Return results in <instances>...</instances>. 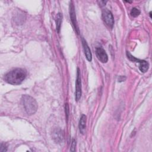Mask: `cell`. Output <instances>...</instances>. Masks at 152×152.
<instances>
[{
  "label": "cell",
  "instance_id": "obj_1",
  "mask_svg": "<svg viewBox=\"0 0 152 152\" xmlns=\"http://www.w3.org/2000/svg\"><path fill=\"white\" fill-rule=\"evenodd\" d=\"M27 72L23 68H15L8 73L4 77L5 81L12 85L20 84L26 78Z\"/></svg>",
  "mask_w": 152,
  "mask_h": 152
},
{
  "label": "cell",
  "instance_id": "obj_2",
  "mask_svg": "<svg viewBox=\"0 0 152 152\" xmlns=\"http://www.w3.org/2000/svg\"><path fill=\"white\" fill-rule=\"evenodd\" d=\"M21 102L26 112L28 115H33L37 111V102L35 99L30 96L23 95L21 97Z\"/></svg>",
  "mask_w": 152,
  "mask_h": 152
},
{
  "label": "cell",
  "instance_id": "obj_3",
  "mask_svg": "<svg viewBox=\"0 0 152 152\" xmlns=\"http://www.w3.org/2000/svg\"><path fill=\"white\" fill-rule=\"evenodd\" d=\"M102 17L105 24L110 28H112L114 25V18L112 13L107 9H104L102 11Z\"/></svg>",
  "mask_w": 152,
  "mask_h": 152
},
{
  "label": "cell",
  "instance_id": "obj_4",
  "mask_svg": "<svg viewBox=\"0 0 152 152\" xmlns=\"http://www.w3.org/2000/svg\"><path fill=\"white\" fill-rule=\"evenodd\" d=\"M81 74L80 70L78 68L77 72V79L75 82V100L78 102L81 96Z\"/></svg>",
  "mask_w": 152,
  "mask_h": 152
},
{
  "label": "cell",
  "instance_id": "obj_5",
  "mask_svg": "<svg viewBox=\"0 0 152 152\" xmlns=\"http://www.w3.org/2000/svg\"><path fill=\"white\" fill-rule=\"evenodd\" d=\"M69 15H70V18H71V21L72 22V24L74 26V29L76 31V33L78 34L80 33L79 31V29L78 27V25H77V20H76V15H75V8H74V6L72 4V2H70V4H69Z\"/></svg>",
  "mask_w": 152,
  "mask_h": 152
},
{
  "label": "cell",
  "instance_id": "obj_6",
  "mask_svg": "<svg viewBox=\"0 0 152 152\" xmlns=\"http://www.w3.org/2000/svg\"><path fill=\"white\" fill-rule=\"evenodd\" d=\"M96 55L97 59L102 63H106L108 61V56L106 51L102 47L96 48Z\"/></svg>",
  "mask_w": 152,
  "mask_h": 152
},
{
  "label": "cell",
  "instance_id": "obj_7",
  "mask_svg": "<svg viewBox=\"0 0 152 152\" xmlns=\"http://www.w3.org/2000/svg\"><path fill=\"white\" fill-rule=\"evenodd\" d=\"M52 138L56 143H61L64 140L63 131L59 128H55L52 134Z\"/></svg>",
  "mask_w": 152,
  "mask_h": 152
},
{
  "label": "cell",
  "instance_id": "obj_8",
  "mask_svg": "<svg viewBox=\"0 0 152 152\" xmlns=\"http://www.w3.org/2000/svg\"><path fill=\"white\" fill-rule=\"evenodd\" d=\"M81 42H82V45L83 47V50L84 52L85 56H86L87 59L90 62L92 59V55H91V52L90 49V48L88 47V46L87 43V42L83 37L81 38Z\"/></svg>",
  "mask_w": 152,
  "mask_h": 152
},
{
  "label": "cell",
  "instance_id": "obj_9",
  "mask_svg": "<svg viewBox=\"0 0 152 152\" xmlns=\"http://www.w3.org/2000/svg\"><path fill=\"white\" fill-rule=\"evenodd\" d=\"M86 116L85 115H82L80 122H79V129L80 133L84 134L86 131Z\"/></svg>",
  "mask_w": 152,
  "mask_h": 152
},
{
  "label": "cell",
  "instance_id": "obj_10",
  "mask_svg": "<svg viewBox=\"0 0 152 152\" xmlns=\"http://www.w3.org/2000/svg\"><path fill=\"white\" fill-rule=\"evenodd\" d=\"M139 69L142 72H146L149 68V64L148 62L144 61V60H140L139 61Z\"/></svg>",
  "mask_w": 152,
  "mask_h": 152
},
{
  "label": "cell",
  "instance_id": "obj_11",
  "mask_svg": "<svg viewBox=\"0 0 152 152\" xmlns=\"http://www.w3.org/2000/svg\"><path fill=\"white\" fill-rule=\"evenodd\" d=\"M62 15L61 13H58L56 16V28L58 33H59L61 26L62 23Z\"/></svg>",
  "mask_w": 152,
  "mask_h": 152
},
{
  "label": "cell",
  "instance_id": "obj_12",
  "mask_svg": "<svg viewBox=\"0 0 152 152\" xmlns=\"http://www.w3.org/2000/svg\"><path fill=\"white\" fill-rule=\"evenodd\" d=\"M140 10L137 8H132L131 12H130V14H131V15L133 17H136L137 16H138L140 14Z\"/></svg>",
  "mask_w": 152,
  "mask_h": 152
},
{
  "label": "cell",
  "instance_id": "obj_13",
  "mask_svg": "<svg viewBox=\"0 0 152 152\" xmlns=\"http://www.w3.org/2000/svg\"><path fill=\"white\" fill-rule=\"evenodd\" d=\"M76 141L73 139L72 141V142H71V148H70V151H75V148H76Z\"/></svg>",
  "mask_w": 152,
  "mask_h": 152
},
{
  "label": "cell",
  "instance_id": "obj_14",
  "mask_svg": "<svg viewBox=\"0 0 152 152\" xmlns=\"http://www.w3.org/2000/svg\"><path fill=\"white\" fill-rule=\"evenodd\" d=\"M7 151V146L4 144H1V147H0V151L1 152H4V151Z\"/></svg>",
  "mask_w": 152,
  "mask_h": 152
},
{
  "label": "cell",
  "instance_id": "obj_15",
  "mask_svg": "<svg viewBox=\"0 0 152 152\" xmlns=\"http://www.w3.org/2000/svg\"><path fill=\"white\" fill-rule=\"evenodd\" d=\"M65 113H66V119L68 118V115H69V109H68V104H65Z\"/></svg>",
  "mask_w": 152,
  "mask_h": 152
},
{
  "label": "cell",
  "instance_id": "obj_16",
  "mask_svg": "<svg viewBox=\"0 0 152 152\" xmlns=\"http://www.w3.org/2000/svg\"><path fill=\"white\" fill-rule=\"evenodd\" d=\"M126 79L125 77H123V76H119L118 78V81L119 82H122V81H124V80Z\"/></svg>",
  "mask_w": 152,
  "mask_h": 152
}]
</instances>
